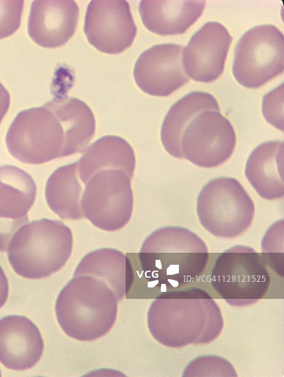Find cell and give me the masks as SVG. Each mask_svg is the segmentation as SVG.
<instances>
[{
	"instance_id": "cell-1",
	"label": "cell",
	"mask_w": 284,
	"mask_h": 377,
	"mask_svg": "<svg viewBox=\"0 0 284 377\" xmlns=\"http://www.w3.org/2000/svg\"><path fill=\"white\" fill-rule=\"evenodd\" d=\"M94 132L90 108L66 96L20 111L8 129L6 143L15 158L38 165L84 151Z\"/></svg>"
},
{
	"instance_id": "cell-2",
	"label": "cell",
	"mask_w": 284,
	"mask_h": 377,
	"mask_svg": "<svg viewBox=\"0 0 284 377\" xmlns=\"http://www.w3.org/2000/svg\"><path fill=\"white\" fill-rule=\"evenodd\" d=\"M147 322L153 337L170 348L210 343L224 327L219 307L198 288L158 295L149 307Z\"/></svg>"
},
{
	"instance_id": "cell-3",
	"label": "cell",
	"mask_w": 284,
	"mask_h": 377,
	"mask_svg": "<svg viewBox=\"0 0 284 377\" xmlns=\"http://www.w3.org/2000/svg\"><path fill=\"white\" fill-rule=\"evenodd\" d=\"M138 258L148 279L166 288H179L202 273L209 253L203 240L192 231L168 226L146 239Z\"/></svg>"
},
{
	"instance_id": "cell-4",
	"label": "cell",
	"mask_w": 284,
	"mask_h": 377,
	"mask_svg": "<svg viewBox=\"0 0 284 377\" xmlns=\"http://www.w3.org/2000/svg\"><path fill=\"white\" fill-rule=\"evenodd\" d=\"M117 300L102 280L75 276L60 292L55 302L58 322L75 339L89 342L106 334L117 316Z\"/></svg>"
},
{
	"instance_id": "cell-5",
	"label": "cell",
	"mask_w": 284,
	"mask_h": 377,
	"mask_svg": "<svg viewBox=\"0 0 284 377\" xmlns=\"http://www.w3.org/2000/svg\"><path fill=\"white\" fill-rule=\"evenodd\" d=\"M72 244V231L61 221L34 220L21 226L12 236L6 251L8 260L18 275L40 279L65 266Z\"/></svg>"
},
{
	"instance_id": "cell-6",
	"label": "cell",
	"mask_w": 284,
	"mask_h": 377,
	"mask_svg": "<svg viewBox=\"0 0 284 377\" xmlns=\"http://www.w3.org/2000/svg\"><path fill=\"white\" fill-rule=\"evenodd\" d=\"M211 282L229 305L245 307L254 304L267 293L271 277L267 263L253 248L233 246L217 258Z\"/></svg>"
},
{
	"instance_id": "cell-7",
	"label": "cell",
	"mask_w": 284,
	"mask_h": 377,
	"mask_svg": "<svg viewBox=\"0 0 284 377\" xmlns=\"http://www.w3.org/2000/svg\"><path fill=\"white\" fill-rule=\"evenodd\" d=\"M197 213L201 224L210 234L231 239L250 227L255 206L237 180L219 177L201 190L197 200Z\"/></svg>"
},
{
	"instance_id": "cell-8",
	"label": "cell",
	"mask_w": 284,
	"mask_h": 377,
	"mask_svg": "<svg viewBox=\"0 0 284 377\" xmlns=\"http://www.w3.org/2000/svg\"><path fill=\"white\" fill-rule=\"evenodd\" d=\"M284 70V35L275 26L264 24L248 30L238 41L232 65L242 86L258 88Z\"/></svg>"
},
{
	"instance_id": "cell-9",
	"label": "cell",
	"mask_w": 284,
	"mask_h": 377,
	"mask_svg": "<svg viewBox=\"0 0 284 377\" xmlns=\"http://www.w3.org/2000/svg\"><path fill=\"white\" fill-rule=\"evenodd\" d=\"M131 178L120 169L101 170L90 177L84 185L82 208L93 225L114 231L129 222L133 207Z\"/></svg>"
},
{
	"instance_id": "cell-10",
	"label": "cell",
	"mask_w": 284,
	"mask_h": 377,
	"mask_svg": "<svg viewBox=\"0 0 284 377\" xmlns=\"http://www.w3.org/2000/svg\"><path fill=\"white\" fill-rule=\"evenodd\" d=\"M236 134L231 122L220 111L207 110L195 116L180 139L182 158L207 168L217 167L232 155Z\"/></svg>"
},
{
	"instance_id": "cell-11",
	"label": "cell",
	"mask_w": 284,
	"mask_h": 377,
	"mask_svg": "<svg viewBox=\"0 0 284 377\" xmlns=\"http://www.w3.org/2000/svg\"><path fill=\"white\" fill-rule=\"evenodd\" d=\"M84 32L98 50L118 54L133 43L137 27L126 1L93 0L87 6Z\"/></svg>"
},
{
	"instance_id": "cell-12",
	"label": "cell",
	"mask_w": 284,
	"mask_h": 377,
	"mask_svg": "<svg viewBox=\"0 0 284 377\" xmlns=\"http://www.w3.org/2000/svg\"><path fill=\"white\" fill-rule=\"evenodd\" d=\"M184 48L175 43H163L143 51L137 59L133 77L144 92L166 97L189 81L183 64Z\"/></svg>"
},
{
	"instance_id": "cell-13",
	"label": "cell",
	"mask_w": 284,
	"mask_h": 377,
	"mask_svg": "<svg viewBox=\"0 0 284 377\" xmlns=\"http://www.w3.org/2000/svg\"><path fill=\"white\" fill-rule=\"evenodd\" d=\"M232 41L227 29L218 22H207L190 38L184 48L182 64L190 78L212 82L223 73Z\"/></svg>"
},
{
	"instance_id": "cell-14",
	"label": "cell",
	"mask_w": 284,
	"mask_h": 377,
	"mask_svg": "<svg viewBox=\"0 0 284 377\" xmlns=\"http://www.w3.org/2000/svg\"><path fill=\"white\" fill-rule=\"evenodd\" d=\"M78 18L79 7L75 1H33L28 17V35L42 47H60L74 35Z\"/></svg>"
},
{
	"instance_id": "cell-15",
	"label": "cell",
	"mask_w": 284,
	"mask_h": 377,
	"mask_svg": "<svg viewBox=\"0 0 284 377\" xmlns=\"http://www.w3.org/2000/svg\"><path fill=\"white\" fill-rule=\"evenodd\" d=\"M43 350L40 332L28 318L12 315L0 319V362L6 368H31L39 361Z\"/></svg>"
},
{
	"instance_id": "cell-16",
	"label": "cell",
	"mask_w": 284,
	"mask_h": 377,
	"mask_svg": "<svg viewBox=\"0 0 284 377\" xmlns=\"http://www.w3.org/2000/svg\"><path fill=\"white\" fill-rule=\"evenodd\" d=\"M283 160V141L263 142L250 154L245 175L262 198L272 200L284 196Z\"/></svg>"
},
{
	"instance_id": "cell-17",
	"label": "cell",
	"mask_w": 284,
	"mask_h": 377,
	"mask_svg": "<svg viewBox=\"0 0 284 377\" xmlns=\"http://www.w3.org/2000/svg\"><path fill=\"white\" fill-rule=\"evenodd\" d=\"M205 1H141L144 26L161 35L182 34L201 16Z\"/></svg>"
},
{
	"instance_id": "cell-18",
	"label": "cell",
	"mask_w": 284,
	"mask_h": 377,
	"mask_svg": "<svg viewBox=\"0 0 284 377\" xmlns=\"http://www.w3.org/2000/svg\"><path fill=\"white\" fill-rule=\"evenodd\" d=\"M80 180L85 185L97 172L120 169L131 177L136 166L134 151L129 143L117 136H104L89 146L77 161Z\"/></svg>"
},
{
	"instance_id": "cell-19",
	"label": "cell",
	"mask_w": 284,
	"mask_h": 377,
	"mask_svg": "<svg viewBox=\"0 0 284 377\" xmlns=\"http://www.w3.org/2000/svg\"><path fill=\"white\" fill-rule=\"evenodd\" d=\"M88 275L104 282L114 292L117 301L129 290L133 269L129 258L121 251L102 248L85 255L77 265L75 276Z\"/></svg>"
},
{
	"instance_id": "cell-20",
	"label": "cell",
	"mask_w": 284,
	"mask_h": 377,
	"mask_svg": "<svg viewBox=\"0 0 284 377\" xmlns=\"http://www.w3.org/2000/svg\"><path fill=\"white\" fill-rule=\"evenodd\" d=\"M220 111L216 99L204 92H192L169 109L161 126L160 137L165 149L171 155L182 158L180 139L185 129L191 120L202 111Z\"/></svg>"
},
{
	"instance_id": "cell-21",
	"label": "cell",
	"mask_w": 284,
	"mask_h": 377,
	"mask_svg": "<svg viewBox=\"0 0 284 377\" xmlns=\"http://www.w3.org/2000/svg\"><path fill=\"white\" fill-rule=\"evenodd\" d=\"M77 161L58 168L48 177L45 196L50 209L62 219H80L84 189L80 182Z\"/></svg>"
},
{
	"instance_id": "cell-22",
	"label": "cell",
	"mask_w": 284,
	"mask_h": 377,
	"mask_svg": "<svg viewBox=\"0 0 284 377\" xmlns=\"http://www.w3.org/2000/svg\"><path fill=\"white\" fill-rule=\"evenodd\" d=\"M36 185L32 177L13 165L0 166V219L28 218L27 213L36 197Z\"/></svg>"
},
{
	"instance_id": "cell-23",
	"label": "cell",
	"mask_w": 284,
	"mask_h": 377,
	"mask_svg": "<svg viewBox=\"0 0 284 377\" xmlns=\"http://www.w3.org/2000/svg\"><path fill=\"white\" fill-rule=\"evenodd\" d=\"M183 376H236L234 367L225 359L217 356H202L186 367Z\"/></svg>"
},
{
	"instance_id": "cell-24",
	"label": "cell",
	"mask_w": 284,
	"mask_h": 377,
	"mask_svg": "<svg viewBox=\"0 0 284 377\" xmlns=\"http://www.w3.org/2000/svg\"><path fill=\"white\" fill-rule=\"evenodd\" d=\"M23 1H0V39L10 36L19 28Z\"/></svg>"
},
{
	"instance_id": "cell-25",
	"label": "cell",
	"mask_w": 284,
	"mask_h": 377,
	"mask_svg": "<svg viewBox=\"0 0 284 377\" xmlns=\"http://www.w3.org/2000/svg\"><path fill=\"white\" fill-rule=\"evenodd\" d=\"M277 89L266 94L263 100V113L266 119L277 129L283 131V95L278 98L276 97L278 94Z\"/></svg>"
},
{
	"instance_id": "cell-26",
	"label": "cell",
	"mask_w": 284,
	"mask_h": 377,
	"mask_svg": "<svg viewBox=\"0 0 284 377\" xmlns=\"http://www.w3.org/2000/svg\"><path fill=\"white\" fill-rule=\"evenodd\" d=\"M28 222V218L18 220L0 219V252L7 251L9 242L15 232Z\"/></svg>"
},
{
	"instance_id": "cell-27",
	"label": "cell",
	"mask_w": 284,
	"mask_h": 377,
	"mask_svg": "<svg viewBox=\"0 0 284 377\" xmlns=\"http://www.w3.org/2000/svg\"><path fill=\"white\" fill-rule=\"evenodd\" d=\"M10 105V95L7 89L0 82V124L7 113Z\"/></svg>"
},
{
	"instance_id": "cell-28",
	"label": "cell",
	"mask_w": 284,
	"mask_h": 377,
	"mask_svg": "<svg viewBox=\"0 0 284 377\" xmlns=\"http://www.w3.org/2000/svg\"><path fill=\"white\" fill-rule=\"evenodd\" d=\"M9 295V282L8 279L4 272V270L0 266V308L5 304Z\"/></svg>"
},
{
	"instance_id": "cell-29",
	"label": "cell",
	"mask_w": 284,
	"mask_h": 377,
	"mask_svg": "<svg viewBox=\"0 0 284 377\" xmlns=\"http://www.w3.org/2000/svg\"><path fill=\"white\" fill-rule=\"evenodd\" d=\"M1 370H0V376H1Z\"/></svg>"
}]
</instances>
